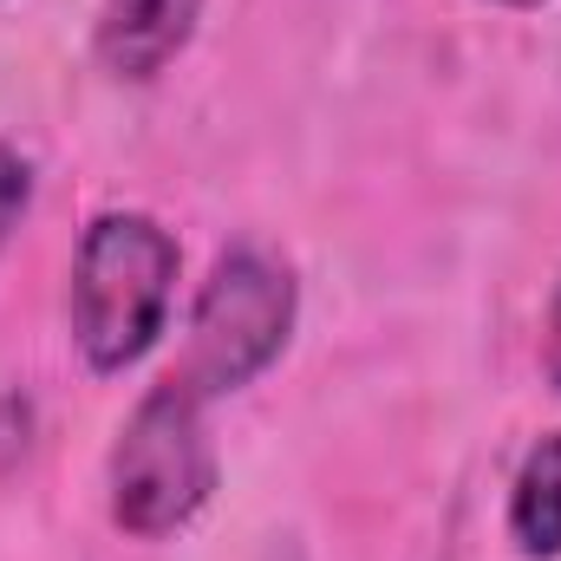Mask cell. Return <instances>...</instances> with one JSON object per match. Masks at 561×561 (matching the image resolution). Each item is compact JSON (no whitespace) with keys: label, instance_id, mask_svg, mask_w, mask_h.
Segmentation results:
<instances>
[{"label":"cell","instance_id":"obj_8","mask_svg":"<svg viewBox=\"0 0 561 561\" xmlns=\"http://www.w3.org/2000/svg\"><path fill=\"white\" fill-rule=\"evenodd\" d=\"M503 7H536V0H503Z\"/></svg>","mask_w":561,"mask_h":561},{"label":"cell","instance_id":"obj_6","mask_svg":"<svg viewBox=\"0 0 561 561\" xmlns=\"http://www.w3.org/2000/svg\"><path fill=\"white\" fill-rule=\"evenodd\" d=\"M26 203H33V163H26L13 144H0V249H7V236L20 229Z\"/></svg>","mask_w":561,"mask_h":561},{"label":"cell","instance_id":"obj_4","mask_svg":"<svg viewBox=\"0 0 561 561\" xmlns=\"http://www.w3.org/2000/svg\"><path fill=\"white\" fill-rule=\"evenodd\" d=\"M203 0H99V66L112 79H157L196 33Z\"/></svg>","mask_w":561,"mask_h":561},{"label":"cell","instance_id":"obj_3","mask_svg":"<svg viewBox=\"0 0 561 561\" xmlns=\"http://www.w3.org/2000/svg\"><path fill=\"white\" fill-rule=\"evenodd\" d=\"M216 490V450L203 431V399L163 379L118 431L112 450V523L125 536H170L183 529Z\"/></svg>","mask_w":561,"mask_h":561},{"label":"cell","instance_id":"obj_2","mask_svg":"<svg viewBox=\"0 0 561 561\" xmlns=\"http://www.w3.org/2000/svg\"><path fill=\"white\" fill-rule=\"evenodd\" d=\"M294 333V275L287 262L262 249H229L216 255V268L196 294L190 313V353L170 373L176 386H190L196 399H222L242 392L249 379H262L280 359Z\"/></svg>","mask_w":561,"mask_h":561},{"label":"cell","instance_id":"obj_7","mask_svg":"<svg viewBox=\"0 0 561 561\" xmlns=\"http://www.w3.org/2000/svg\"><path fill=\"white\" fill-rule=\"evenodd\" d=\"M542 373L561 392V280H556V300H549V327H542Z\"/></svg>","mask_w":561,"mask_h":561},{"label":"cell","instance_id":"obj_1","mask_svg":"<svg viewBox=\"0 0 561 561\" xmlns=\"http://www.w3.org/2000/svg\"><path fill=\"white\" fill-rule=\"evenodd\" d=\"M176 294V236L138 209H105L72 262V340L92 373H125L157 346Z\"/></svg>","mask_w":561,"mask_h":561},{"label":"cell","instance_id":"obj_5","mask_svg":"<svg viewBox=\"0 0 561 561\" xmlns=\"http://www.w3.org/2000/svg\"><path fill=\"white\" fill-rule=\"evenodd\" d=\"M510 536L523 556H561V431H549L510 490Z\"/></svg>","mask_w":561,"mask_h":561}]
</instances>
